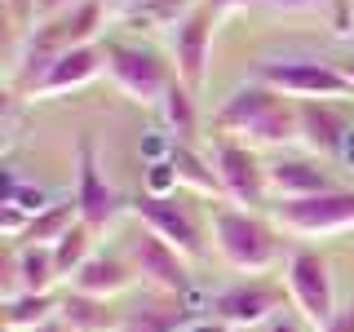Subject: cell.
I'll use <instances>...</instances> for the list:
<instances>
[{"instance_id":"cell-1","label":"cell","mask_w":354,"mask_h":332,"mask_svg":"<svg viewBox=\"0 0 354 332\" xmlns=\"http://www.w3.org/2000/svg\"><path fill=\"white\" fill-rule=\"evenodd\" d=\"M217 138H235L243 147H288V142H301V116L297 102H283L270 84L252 80L239 84L213 116Z\"/></svg>"},{"instance_id":"cell-2","label":"cell","mask_w":354,"mask_h":332,"mask_svg":"<svg viewBox=\"0 0 354 332\" xmlns=\"http://www.w3.org/2000/svg\"><path fill=\"white\" fill-rule=\"evenodd\" d=\"M213 248L217 257L239 275H266L279 261V235H274V221H266L248 208L213 204Z\"/></svg>"},{"instance_id":"cell-3","label":"cell","mask_w":354,"mask_h":332,"mask_svg":"<svg viewBox=\"0 0 354 332\" xmlns=\"http://www.w3.org/2000/svg\"><path fill=\"white\" fill-rule=\"evenodd\" d=\"M283 284H288V302L306 319L315 332H324L337 319V288H332V261L310 243H297L283 257Z\"/></svg>"},{"instance_id":"cell-4","label":"cell","mask_w":354,"mask_h":332,"mask_svg":"<svg viewBox=\"0 0 354 332\" xmlns=\"http://www.w3.org/2000/svg\"><path fill=\"white\" fill-rule=\"evenodd\" d=\"M270 221L274 230H288V235H301V239L354 230V186H337V191L310 195V199H274Z\"/></svg>"},{"instance_id":"cell-5","label":"cell","mask_w":354,"mask_h":332,"mask_svg":"<svg viewBox=\"0 0 354 332\" xmlns=\"http://www.w3.org/2000/svg\"><path fill=\"white\" fill-rule=\"evenodd\" d=\"M129 213L147 230H155L164 243H173L191 266L204 261V252H208L204 226H199V217H195V204L182 191L177 195H138V204H129Z\"/></svg>"},{"instance_id":"cell-6","label":"cell","mask_w":354,"mask_h":332,"mask_svg":"<svg viewBox=\"0 0 354 332\" xmlns=\"http://www.w3.org/2000/svg\"><path fill=\"white\" fill-rule=\"evenodd\" d=\"M257 80L270 84L274 93H292L310 102V98H354V84L341 66L332 62H310V58H283V62H261Z\"/></svg>"},{"instance_id":"cell-7","label":"cell","mask_w":354,"mask_h":332,"mask_svg":"<svg viewBox=\"0 0 354 332\" xmlns=\"http://www.w3.org/2000/svg\"><path fill=\"white\" fill-rule=\"evenodd\" d=\"M124 252H129L133 270H138V279L147 284V288H155V293H173V297L191 293V284H195L191 261H186L173 243H164L155 230L142 226L138 235H129L124 239Z\"/></svg>"},{"instance_id":"cell-8","label":"cell","mask_w":354,"mask_h":332,"mask_svg":"<svg viewBox=\"0 0 354 332\" xmlns=\"http://www.w3.org/2000/svg\"><path fill=\"white\" fill-rule=\"evenodd\" d=\"M106 71L115 80L120 93H129L133 102H160L169 93V84L177 75L160 62L155 49H142V44H106Z\"/></svg>"},{"instance_id":"cell-9","label":"cell","mask_w":354,"mask_h":332,"mask_svg":"<svg viewBox=\"0 0 354 332\" xmlns=\"http://www.w3.org/2000/svg\"><path fill=\"white\" fill-rule=\"evenodd\" d=\"M75 208H80V221L93 235L115 226V217L124 213V195L106 182V173L97 169V151L93 142H80L75 147Z\"/></svg>"},{"instance_id":"cell-10","label":"cell","mask_w":354,"mask_h":332,"mask_svg":"<svg viewBox=\"0 0 354 332\" xmlns=\"http://www.w3.org/2000/svg\"><path fill=\"white\" fill-rule=\"evenodd\" d=\"M283 306V288L266 284V279H243V284H230V288H217L208 297V315L221 319L226 328H257V324H270Z\"/></svg>"},{"instance_id":"cell-11","label":"cell","mask_w":354,"mask_h":332,"mask_svg":"<svg viewBox=\"0 0 354 332\" xmlns=\"http://www.w3.org/2000/svg\"><path fill=\"white\" fill-rule=\"evenodd\" d=\"M213 169L221 177V191H226L230 204L257 208V204L270 199V186H266V164L257 160V151L243 147V142L217 138L213 142Z\"/></svg>"},{"instance_id":"cell-12","label":"cell","mask_w":354,"mask_h":332,"mask_svg":"<svg viewBox=\"0 0 354 332\" xmlns=\"http://www.w3.org/2000/svg\"><path fill=\"white\" fill-rule=\"evenodd\" d=\"M213 22H217V9L208 0L186 14L182 22L173 27V66H177V80H182L191 93H199L208 80V44H213Z\"/></svg>"},{"instance_id":"cell-13","label":"cell","mask_w":354,"mask_h":332,"mask_svg":"<svg viewBox=\"0 0 354 332\" xmlns=\"http://www.w3.org/2000/svg\"><path fill=\"white\" fill-rule=\"evenodd\" d=\"M266 186H270V204H274V199H310L337 191L341 182L310 155H283V160L266 164Z\"/></svg>"},{"instance_id":"cell-14","label":"cell","mask_w":354,"mask_h":332,"mask_svg":"<svg viewBox=\"0 0 354 332\" xmlns=\"http://www.w3.org/2000/svg\"><path fill=\"white\" fill-rule=\"evenodd\" d=\"M297 116H301V147L315 155V160H337L346 133L354 129L350 116L341 111L332 98H310V102H297Z\"/></svg>"},{"instance_id":"cell-15","label":"cell","mask_w":354,"mask_h":332,"mask_svg":"<svg viewBox=\"0 0 354 332\" xmlns=\"http://www.w3.org/2000/svg\"><path fill=\"white\" fill-rule=\"evenodd\" d=\"M199 315L186 310V297L173 293H142L133 306L120 310V328L115 332H186V324Z\"/></svg>"},{"instance_id":"cell-16","label":"cell","mask_w":354,"mask_h":332,"mask_svg":"<svg viewBox=\"0 0 354 332\" xmlns=\"http://www.w3.org/2000/svg\"><path fill=\"white\" fill-rule=\"evenodd\" d=\"M133 279H138V270H133L129 252H106V248H97L93 257H88L80 270L66 279V288H71V293H84V297H102V302H111V297L129 293Z\"/></svg>"},{"instance_id":"cell-17","label":"cell","mask_w":354,"mask_h":332,"mask_svg":"<svg viewBox=\"0 0 354 332\" xmlns=\"http://www.w3.org/2000/svg\"><path fill=\"white\" fill-rule=\"evenodd\" d=\"M58 284H62V275H58V261H53V248H49V243H18L14 266H9L5 297H18V293H53Z\"/></svg>"},{"instance_id":"cell-18","label":"cell","mask_w":354,"mask_h":332,"mask_svg":"<svg viewBox=\"0 0 354 332\" xmlns=\"http://www.w3.org/2000/svg\"><path fill=\"white\" fill-rule=\"evenodd\" d=\"M102 66H106V49H102V44H80V49L62 53V58L49 66V75L36 84L31 98H53V93H66V89H80V84L93 80Z\"/></svg>"},{"instance_id":"cell-19","label":"cell","mask_w":354,"mask_h":332,"mask_svg":"<svg viewBox=\"0 0 354 332\" xmlns=\"http://www.w3.org/2000/svg\"><path fill=\"white\" fill-rule=\"evenodd\" d=\"M169 160L177 164V177H182V186H191L195 195L213 199V204H226V191H221V177L213 169V160H204L191 142H173L169 147Z\"/></svg>"},{"instance_id":"cell-20","label":"cell","mask_w":354,"mask_h":332,"mask_svg":"<svg viewBox=\"0 0 354 332\" xmlns=\"http://www.w3.org/2000/svg\"><path fill=\"white\" fill-rule=\"evenodd\" d=\"M58 310H62V293H18V297H5L0 319H5L9 332H36L49 319H58Z\"/></svg>"},{"instance_id":"cell-21","label":"cell","mask_w":354,"mask_h":332,"mask_svg":"<svg viewBox=\"0 0 354 332\" xmlns=\"http://www.w3.org/2000/svg\"><path fill=\"white\" fill-rule=\"evenodd\" d=\"M62 324L71 332H115L120 328V310L102 302V297H84V293H62Z\"/></svg>"},{"instance_id":"cell-22","label":"cell","mask_w":354,"mask_h":332,"mask_svg":"<svg viewBox=\"0 0 354 332\" xmlns=\"http://www.w3.org/2000/svg\"><path fill=\"white\" fill-rule=\"evenodd\" d=\"M199 0H129L120 9V22L129 31H160V27H177Z\"/></svg>"},{"instance_id":"cell-23","label":"cell","mask_w":354,"mask_h":332,"mask_svg":"<svg viewBox=\"0 0 354 332\" xmlns=\"http://www.w3.org/2000/svg\"><path fill=\"white\" fill-rule=\"evenodd\" d=\"M160 111H164V124L173 129L177 142H191L195 138V124H199V111H195V93L186 89L182 80L169 84V93L160 98Z\"/></svg>"},{"instance_id":"cell-24","label":"cell","mask_w":354,"mask_h":332,"mask_svg":"<svg viewBox=\"0 0 354 332\" xmlns=\"http://www.w3.org/2000/svg\"><path fill=\"white\" fill-rule=\"evenodd\" d=\"M80 221V208H75V195L66 199V204H49L40 217H31V226H27V235H22V243H58L66 230Z\"/></svg>"},{"instance_id":"cell-25","label":"cell","mask_w":354,"mask_h":332,"mask_svg":"<svg viewBox=\"0 0 354 332\" xmlns=\"http://www.w3.org/2000/svg\"><path fill=\"white\" fill-rule=\"evenodd\" d=\"M93 239H97L93 230H88L84 221H75V226L66 230V235H62L58 243H53V261H58V275H62V284L71 279V275H75V270H80V266H84V261L97 252V248H93Z\"/></svg>"},{"instance_id":"cell-26","label":"cell","mask_w":354,"mask_h":332,"mask_svg":"<svg viewBox=\"0 0 354 332\" xmlns=\"http://www.w3.org/2000/svg\"><path fill=\"white\" fill-rule=\"evenodd\" d=\"M5 204L9 208H18V213H27V217H40L44 208H49V195L40 191V186H27L18 173H9V186H5Z\"/></svg>"},{"instance_id":"cell-27","label":"cell","mask_w":354,"mask_h":332,"mask_svg":"<svg viewBox=\"0 0 354 332\" xmlns=\"http://www.w3.org/2000/svg\"><path fill=\"white\" fill-rule=\"evenodd\" d=\"M182 191V177H177V164L164 155V160H151L147 164V186L142 195H177Z\"/></svg>"},{"instance_id":"cell-28","label":"cell","mask_w":354,"mask_h":332,"mask_svg":"<svg viewBox=\"0 0 354 332\" xmlns=\"http://www.w3.org/2000/svg\"><path fill=\"white\" fill-rule=\"evenodd\" d=\"M5 14H9V27L18 31V40L36 27V0H5Z\"/></svg>"},{"instance_id":"cell-29","label":"cell","mask_w":354,"mask_h":332,"mask_svg":"<svg viewBox=\"0 0 354 332\" xmlns=\"http://www.w3.org/2000/svg\"><path fill=\"white\" fill-rule=\"evenodd\" d=\"M266 332H315V328H310L306 319L297 315V310H279V315L266 324Z\"/></svg>"},{"instance_id":"cell-30","label":"cell","mask_w":354,"mask_h":332,"mask_svg":"<svg viewBox=\"0 0 354 332\" xmlns=\"http://www.w3.org/2000/svg\"><path fill=\"white\" fill-rule=\"evenodd\" d=\"M75 5H84V0H36V22L62 18V14H71Z\"/></svg>"},{"instance_id":"cell-31","label":"cell","mask_w":354,"mask_h":332,"mask_svg":"<svg viewBox=\"0 0 354 332\" xmlns=\"http://www.w3.org/2000/svg\"><path fill=\"white\" fill-rule=\"evenodd\" d=\"M324 332H354V302H350V306H341V310H337V319H332Z\"/></svg>"},{"instance_id":"cell-32","label":"cell","mask_w":354,"mask_h":332,"mask_svg":"<svg viewBox=\"0 0 354 332\" xmlns=\"http://www.w3.org/2000/svg\"><path fill=\"white\" fill-rule=\"evenodd\" d=\"M186 332H230V328L221 324V319H213V315H199V319L186 324Z\"/></svg>"},{"instance_id":"cell-33","label":"cell","mask_w":354,"mask_h":332,"mask_svg":"<svg viewBox=\"0 0 354 332\" xmlns=\"http://www.w3.org/2000/svg\"><path fill=\"white\" fill-rule=\"evenodd\" d=\"M337 160H341V164H346V169L354 173V129L346 133V142H341V155H337Z\"/></svg>"},{"instance_id":"cell-34","label":"cell","mask_w":354,"mask_h":332,"mask_svg":"<svg viewBox=\"0 0 354 332\" xmlns=\"http://www.w3.org/2000/svg\"><path fill=\"white\" fill-rule=\"evenodd\" d=\"M208 5H213L217 14H230V9H248V5H257V0H208Z\"/></svg>"},{"instance_id":"cell-35","label":"cell","mask_w":354,"mask_h":332,"mask_svg":"<svg viewBox=\"0 0 354 332\" xmlns=\"http://www.w3.org/2000/svg\"><path fill=\"white\" fill-rule=\"evenodd\" d=\"M274 9H310V5H319V0H270Z\"/></svg>"},{"instance_id":"cell-36","label":"cell","mask_w":354,"mask_h":332,"mask_svg":"<svg viewBox=\"0 0 354 332\" xmlns=\"http://www.w3.org/2000/svg\"><path fill=\"white\" fill-rule=\"evenodd\" d=\"M36 332H71V328H66V324H62V315H58V319H49V324L36 328Z\"/></svg>"},{"instance_id":"cell-37","label":"cell","mask_w":354,"mask_h":332,"mask_svg":"<svg viewBox=\"0 0 354 332\" xmlns=\"http://www.w3.org/2000/svg\"><path fill=\"white\" fill-rule=\"evenodd\" d=\"M341 71H346V75H350V84H354V58H350V62H341Z\"/></svg>"},{"instance_id":"cell-38","label":"cell","mask_w":354,"mask_h":332,"mask_svg":"<svg viewBox=\"0 0 354 332\" xmlns=\"http://www.w3.org/2000/svg\"><path fill=\"white\" fill-rule=\"evenodd\" d=\"M102 5H106V9H124L129 0H102Z\"/></svg>"}]
</instances>
